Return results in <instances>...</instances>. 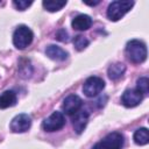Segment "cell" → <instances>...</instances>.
I'll list each match as a JSON object with an SVG mask.
<instances>
[{
	"instance_id": "obj_1",
	"label": "cell",
	"mask_w": 149,
	"mask_h": 149,
	"mask_svg": "<svg viewBox=\"0 0 149 149\" xmlns=\"http://www.w3.org/2000/svg\"><path fill=\"white\" fill-rule=\"evenodd\" d=\"M126 55L134 64L143 63L147 58V47L142 41L132 40L126 45Z\"/></svg>"
},
{
	"instance_id": "obj_2",
	"label": "cell",
	"mask_w": 149,
	"mask_h": 149,
	"mask_svg": "<svg viewBox=\"0 0 149 149\" xmlns=\"http://www.w3.org/2000/svg\"><path fill=\"white\" fill-rule=\"evenodd\" d=\"M133 6H134V1H129V0L113 1L109 3L107 8V17L111 21H118L121 17H123V15L128 13Z\"/></svg>"
},
{
	"instance_id": "obj_3",
	"label": "cell",
	"mask_w": 149,
	"mask_h": 149,
	"mask_svg": "<svg viewBox=\"0 0 149 149\" xmlns=\"http://www.w3.org/2000/svg\"><path fill=\"white\" fill-rule=\"evenodd\" d=\"M123 142V135L121 133L113 132L97 142L92 149H122Z\"/></svg>"
},
{
	"instance_id": "obj_4",
	"label": "cell",
	"mask_w": 149,
	"mask_h": 149,
	"mask_svg": "<svg viewBox=\"0 0 149 149\" xmlns=\"http://www.w3.org/2000/svg\"><path fill=\"white\" fill-rule=\"evenodd\" d=\"M33 38L34 34L30 28H28L27 26H19L13 34V44L17 49L22 50L33 42Z\"/></svg>"
},
{
	"instance_id": "obj_5",
	"label": "cell",
	"mask_w": 149,
	"mask_h": 149,
	"mask_svg": "<svg viewBox=\"0 0 149 149\" xmlns=\"http://www.w3.org/2000/svg\"><path fill=\"white\" fill-rule=\"evenodd\" d=\"M65 116L62 112H52L48 118H45L43 120V123H42V127L44 130L47 132H56V130H59L62 129L64 126H65Z\"/></svg>"
},
{
	"instance_id": "obj_6",
	"label": "cell",
	"mask_w": 149,
	"mask_h": 149,
	"mask_svg": "<svg viewBox=\"0 0 149 149\" xmlns=\"http://www.w3.org/2000/svg\"><path fill=\"white\" fill-rule=\"evenodd\" d=\"M105 87V81L102 78L100 77H90L85 80L84 85H83V92L86 97L88 98H93L95 95H98Z\"/></svg>"
},
{
	"instance_id": "obj_7",
	"label": "cell",
	"mask_w": 149,
	"mask_h": 149,
	"mask_svg": "<svg viewBox=\"0 0 149 149\" xmlns=\"http://www.w3.org/2000/svg\"><path fill=\"white\" fill-rule=\"evenodd\" d=\"M30 126H31V118L26 113H21L14 116L9 125L10 130L14 133H24L30 128Z\"/></svg>"
},
{
	"instance_id": "obj_8",
	"label": "cell",
	"mask_w": 149,
	"mask_h": 149,
	"mask_svg": "<svg viewBox=\"0 0 149 149\" xmlns=\"http://www.w3.org/2000/svg\"><path fill=\"white\" fill-rule=\"evenodd\" d=\"M81 105H83V101L77 94H70L63 100L62 108L66 114L73 115L81 108Z\"/></svg>"
},
{
	"instance_id": "obj_9",
	"label": "cell",
	"mask_w": 149,
	"mask_h": 149,
	"mask_svg": "<svg viewBox=\"0 0 149 149\" xmlns=\"http://www.w3.org/2000/svg\"><path fill=\"white\" fill-rule=\"evenodd\" d=\"M142 99H143V94H141L136 88H132L123 92L121 97V102L123 106L130 108V107L137 106L142 101Z\"/></svg>"
},
{
	"instance_id": "obj_10",
	"label": "cell",
	"mask_w": 149,
	"mask_h": 149,
	"mask_svg": "<svg viewBox=\"0 0 149 149\" xmlns=\"http://www.w3.org/2000/svg\"><path fill=\"white\" fill-rule=\"evenodd\" d=\"M88 118H90V114L85 109H79L77 113L73 114L72 125H73V129L77 134H81L84 132V129L86 128V125L88 122Z\"/></svg>"
},
{
	"instance_id": "obj_11",
	"label": "cell",
	"mask_w": 149,
	"mask_h": 149,
	"mask_svg": "<svg viewBox=\"0 0 149 149\" xmlns=\"http://www.w3.org/2000/svg\"><path fill=\"white\" fill-rule=\"evenodd\" d=\"M45 55L49 58L54 61H58V62H63L68 58V52L61 47L55 45V44H50L45 48Z\"/></svg>"
},
{
	"instance_id": "obj_12",
	"label": "cell",
	"mask_w": 149,
	"mask_h": 149,
	"mask_svg": "<svg viewBox=\"0 0 149 149\" xmlns=\"http://www.w3.org/2000/svg\"><path fill=\"white\" fill-rule=\"evenodd\" d=\"M71 24L76 30H87L92 26V19L86 14H79L73 17Z\"/></svg>"
},
{
	"instance_id": "obj_13",
	"label": "cell",
	"mask_w": 149,
	"mask_h": 149,
	"mask_svg": "<svg viewBox=\"0 0 149 149\" xmlns=\"http://www.w3.org/2000/svg\"><path fill=\"white\" fill-rule=\"evenodd\" d=\"M17 97L14 91H5L2 94H0V108L5 109L8 107H12L16 104Z\"/></svg>"
},
{
	"instance_id": "obj_14",
	"label": "cell",
	"mask_w": 149,
	"mask_h": 149,
	"mask_svg": "<svg viewBox=\"0 0 149 149\" xmlns=\"http://www.w3.org/2000/svg\"><path fill=\"white\" fill-rule=\"evenodd\" d=\"M126 72V65H123L122 63H115L112 64L108 70H107V74L112 80H118L120 79Z\"/></svg>"
},
{
	"instance_id": "obj_15",
	"label": "cell",
	"mask_w": 149,
	"mask_h": 149,
	"mask_svg": "<svg viewBox=\"0 0 149 149\" xmlns=\"http://www.w3.org/2000/svg\"><path fill=\"white\" fill-rule=\"evenodd\" d=\"M134 142L139 146H146L149 142V133L147 128H139L134 133Z\"/></svg>"
},
{
	"instance_id": "obj_16",
	"label": "cell",
	"mask_w": 149,
	"mask_h": 149,
	"mask_svg": "<svg viewBox=\"0 0 149 149\" xmlns=\"http://www.w3.org/2000/svg\"><path fill=\"white\" fill-rule=\"evenodd\" d=\"M43 7L48 10V12H58L61 10L65 5H66V1H59V0H44L42 2Z\"/></svg>"
},
{
	"instance_id": "obj_17",
	"label": "cell",
	"mask_w": 149,
	"mask_h": 149,
	"mask_svg": "<svg viewBox=\"0 0 149 149\" xmlns=\"http://www.w3.org/2000/svg\"><path fill=\"white\" fill-rule=\"evenodd\" d=\"M88 44H90L88 40L83 35H77L73 38V45H74L76 50H78V51H83L84 49H86V47Z\"/></svg>"
},
{
	"instance_id": "obj_18",
	"label": "cell",
	"mask_w": 149,
	"mask_h": 149,
	"mask_svg": "<svg viewBox=\"0 0 149 149\" xmlns=\"http://www.w3.org/2000/svg\"><path fill=\"white\" fill-rule=\"evenodd\" d=\"M136 90L141 94H148V92H149V79L147 77H140L136 81Z\"/></svg>"
},
{
	"instance_id": "obj_19",
	"label": "cell",
	"mask_w": 149,
	"mask_h": 149,
	"mask_svg": "<svg viewBox=\"0 0 149 149\" xmlns=\"http://www.w3.org/2000/svg\"><path fill=\"white\" fill-rule=\"evenodd\" d=\"M33 3V1L30 0V1H27V0H14L13 1V5L16 7V9H19V10H24V9H27L30 5Z\"/></svg>"
},
{
	"instance_id": "obj_20",
	"label": "cell",
	"mask_w": 149,
	"mask_h": 149,
	"mask_svg": "<svg viewBox=\"0 0 149 149\" xmlns=\"http://www.w3.org/2000/svg\"><path fill=\"white\" fill-rule=\"evenodd\" d=\"M56 40H58V41H61V42H68L69 41V34H68V31L65 30V29H59V30H57L56 31Z\"/></svg>"
},
{
	"instance_id": "obj_21",
	"label": "cell",
	"mask_w": 149,
	"mask_h": 149,
	"mask_svg": "<svg viewBox=\"0 0 149 149\" xmlns=\"http://www.w3.org/2000/svg\"><path fill=\"white\" fill-rule=\"evenodd\" d=\"M100 1H94V2H87V1H84V3L85 5H88V6H95V5H98Z\"/></svg>"
}]
</instances>
